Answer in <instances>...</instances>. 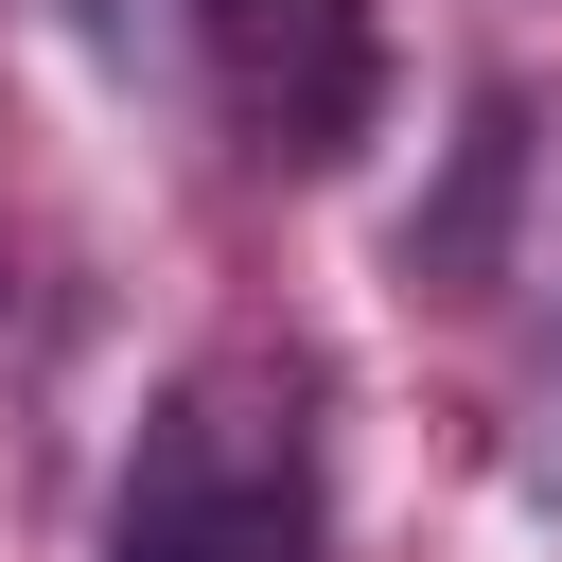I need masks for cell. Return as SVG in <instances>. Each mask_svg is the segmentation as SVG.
<instances>
[{
  "label": "cell",
  "mask_w": 562,
  "mask_h": 562,
  "mask_svg": "<svg viewBox=\"0 0 562 562\" xmlns=\"http://www.w3.org/2000/svg\"><path fill=\"white\" fill-rule=\"evenodd\" d=\"M105 562H316V422L299 369L228 351L140 404V457L105 492Z\"/></svg>",
  "instance_id": "cell-1"
},
{
  "label": "cell",
  "mask_w": 562,
  "mask_h": 562,
  "mask_svg": "<svg viewBox=\"0 0 562 562\" xmlns=\"http://www.w3.org/2000/svg\"><path fill=\"white\" fill-rule=\"evenodd\" d=\"M193 53L263 176H334L386 105V0H193Z\"/></svg>",
  "instance_id": "cell-2"
},
{
  "label": "cell",
  "mask_w": 562,
  "mask_h": 562,
  "mask_svg": "<svg viewBox=\"0 0 562 562\" xmlns=\"http://www.w3.org/2000/svg\"><path fill=\"white\" fill-rule=\"evenodd\" d=\"M509 211H527V88H474L439 140V193L404 211V299H492Z\"/></svg>",
  "instance_id": "cell-3"
}]
</instances>
